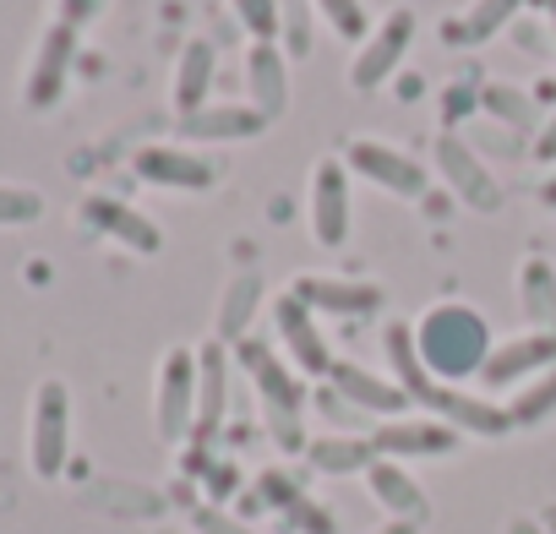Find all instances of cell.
<instances>
[{"label": "cell", "instance_id": "5b68a950", "mask_svg": "<svg viewBox=\"0 0 556 534\" xmlns=\"http://www.w3.org/2000/svg\"><path fill=\"white\" fill-rule=\"evenodd\" d=\"M72 453V393L66 382H39L34 393V425H28V458L39 480H61Z\"/></svg>", "mask_w": 556, "mask_h": 534}, {"label": "cell", "instance_id": "7bdbcfd3", "mask_svg": "<svg viewBox=\"0 0 556 534\" xmlns=\"http://www.w3.org/2000/svg\"><path fill=\"white\" fill-rule=\"evenodd\" d=\"M382 534H415V523H388Z\"/></svg>", "mask_w": 556, "mask_h": 534}, {"label": "cell", "instance_id": "ab89813d", "mask_svg": "<svg viewBox=\"0 0 556 534\" xmlns=\"http://www.w3.org/2000/svg\"><path fill=\"white\" fill-rule=\"evenodd\" d=\"M534 158H545V164H556V115L545 120V131L534 137Z\"/></svg>", "mask_w": 556, "mask_h": 534}, {"label": "cell", "instance_id": "6da1fadb", "mask_svg": "<svg viewBox=\"0 0 556 534\" xmlns=\"http://www.w3.org/2000/svg\"><path fill=\"white\" fill-rule=\"evenodd\" d=\"M415 344H420L426 371H431L442 387H458V382L480 377L485 360H491V349H496L485 317H480L475 306H458V301L431 306V312L415 322Z\"/></svg>", "mask_w": 556, "mask_h": 534}, {"label": "cell", "instance_id": "ba28073f", "mask_svg": "<svg viewBox=\"0 0 556 534\" xmlns=\"http://www.w3.org/2000/svg\"><path fill=\"white\" fill-rule=\"evenodd\" d=\"M312 234L317 245H344L355 229V196H350V164L344 158H323L312 169Z\"/></svg>", "mask_w": 556, "mask_h": 534}, {"label": "cell", "instance_id": "44dd1931", "mask_svg": "<svg viewBox=\"0 0 556 534\" xmlns=\"http://www.w3.org/2000/svg\"><path fill=\"white\" fill-rule=\"evenodd\" d=\"M83 224L104 229L110 240H121V245H131V251H142V256H153V251L164 245L159 224H148L142 213H131V207L115 202V196H88V202H83Z\"/></svg>", "mask_w": 556, "mask_h": 534}, {"label": "cell", "instance_id": "f546056e", "mask_svg": "<svg viewBox=\"0 0 556 534\" xmlns=\"http://www.w3.org/2000/svg\"><path fill=\"white\" fill-rule=\"evenodd\" d=\"M518 7L523 0H475V7L464 12V28H458V39H491V34H502L513 17H518Z\"/></svg>", "mask_w": 556, "mask_h": 534}, {"label": "cell", "instance_id": "ee69618b", "mask_svg": "<svg viewBox=\"0 0 556 534\" xmlns=\"http://www.w3.org/2000/svg\"><path fill=\"white\" fill-rule=\"evenodd\" d=\"M545 17H551V39H556V0H545Z\"/></svg>", "mask_w": 556, "mask_h": 534}, {"label": "cell", "instance_id": "74e56055", "mask_svg": "<svg viewBox=\"0 0 556 534\" xmlns=\"http://www.w3.org/2000/svg\"><path fill=\"white\" fill-rule=\"evenodd\" d=\"M202 480H207V496H213V501H224V496L235 491V480H240V474H235V463H207V474H202Z\"/></svg>", "mask_w": 556, "mask_h": 534}, {"label": "cell", "instance_id": "8fae6325", "mask_svg": "<svg viewBox=\"0 0 556 534\" xmlns=\"http://www.w3.org/2000/svg\"><path fill=\"white\" fill-rule=\"evenodd\" d=\"M551 366H556V333L529 328V333H518V339H507V344H496V349H491V360H485L480 382H485L491 393H507V387L534 382V377H540V371H551Z\"/></svg>", "mask_w": 556, "mask_h": 534}, {"label": "cell", "instance_id": "9a60e30c", "mask_svg": "<svg viewBox=\"0 0 556 534\" xmlns=\"http://www.w3.org/2000/svg\"><path fill=\"white\" fill-rule=\"evenodd\" d=\"M72 61H77V28L55 23V28L39 39V50H34V72H28V88H23L28 110H50V104L66 93Z\"/></svg>", "mask_w": 556, "mask_h": 534}, {"label": "cell", "instance_id": "f1b7e54d", "mask_svg": "<svg viewBox=\"0 0 556 534\" xmlns=\"http://www.w3.org/2000/svg\"><path fill=\"white\" fill-rule=\"evenodd\" d=\"M306 491H301V480L295 474H285V469H262L256 474V485L245 491V512H290L295 501H301Z\"/></svg>", "mask_w": 556, "mask_h": 534}, {"label": "cell", "instance_id": "d6986e66", "mask_svg": "<svg viewBox=\"0 0 556 534\" xmlns=\"http://www.w3.org/2000/svg\"><path fill=\"white\" fill-rule=\"evenodd\" d=\"M262 126H267V115H256L251 104H202V110L180 115L186 142H245Z\"/></svg>", "mask_w": 556, "mask_h": 534}, {"label": "cell", "instance_id": "3957f363", "mask_svg": "<svg viewBox=\"0 0 556 534\" xmlns=\"http://www.w3.org/2000/svg\"><path fill=\"white\" fill-rule=\"evenodd\" d=\"M153 431L159 442L180 447L197 431V349H169L159 360V393H153Z\"/></svg>", "mask_w": 556, "mask_h": 534}, {"label": "cell", "instance_id": "9c48e42d", "mask_svg": "<svg viewBox=\"0 0 556 534\" xmlns=\"http://www.w3.org/2000/svg\"><path fill=\"white\" fill-rule=\"evenodd\" d=\"M267 312H273L278 344H285V355H290V366H295L301 377H328V371H333V349H328V339H323L312 306H301L295 295H278Z\"/></svg>", "mask_w": 556, "mask_h": 534}, {"label": "cell", "instance_id": "603a6c76", "mask_svg": "<svg viewBox=\"0 0 556 534\" xmlns=\"http://www.w3.org/2000/svg\"><path fill=\"white\" fill-rule=\"evenodd\" d=\"M382 355H388V366H393V382H399L415 404H426V398H431V387H437V377H431V371H426V360H420L415 322H388V333H382Z\"/></svg>", "mask_w": 556, "mask_h": 534}, {"label": "cell", "instance_id": "7c38bea8", "mask_svg": "<svg viewBox=\"0 0 556 534\" xmlns=\"http://www.w3.org/2000/svg\"><path fill=\"white\" fill-rule=\"evenodd\" d=\"M131 169H137V180H148V186H169V191H207V186L218 180V164H213L207 153L186 148V142L142 148V153L131 158Z\"/></svg>", "mask_w": 556, "mask_h": 534}, {"label": "cell", "instance_id": "ac0fdd59", "mask_svg": "<svg viewBox=\"0 0 556 534\" xmlns=\"http://www.w3.org/2000/svg\"><path fill=\"white\" fill-rule=\"evenodd\" d=\"M245 88H251V110L278 120L290 110V55L278 44H251L245 50Z\"/></svg>", "mask_w": 556, "mask_h": 534}, {"label": "cell", "instance_id": "b9f144b4", "mask_svg": "<svg viewBox=\"0 0 556 534\" xmlns=\"http://www.w3.org/2000/svg\"><path fill=\"white\" fill-rule=\"evenodd\" d=\"M540 202H545V207H556V175H551V180L540 186Z\"/></svg>", "mask_w": 556, "mask_h": 534}, {"label": "cell", "instance_id": "e0dca14e", "mask_svg": "<svg viewBox=\"0 0 556 534\" xmlns=\"http://www.w3.org/2000/svg\"><path fill=\"white\" fill-rule=\"evenodd\" d=\"M290 295H295L301 306H312V312H333V317H371V312H382V290L366 284V279L306 274V279H295Z\"/></svg>", "mask_w": 556, "mask_h": 534}, {"label": "cell", "instance_id": "83f0119b", "mask_svg": "<svg viewBox=\"0 0 556 534\" xmlns=\"http://www.w3.org/2000/svg\"><path fill=\"white\" fill-rule=\"evenodd\" d=\"M312 17H317L312 0H278V50L290 61L312 55Z\"/></svg>", "mask_w": 556, "mask_h": 534}, {"label": "cell", "instance_id": "7a4b0ae2", "mask_svg": "<svg viewBox=\"0 0 556 534\" xmlns=\"http://www.w3.org/2000/svg\"><path fill=\"white\" fill-rule=\"evenodd\" d=\"M235 366L251 377L273 442L285 447V453H301V447H306V425H301V409H306V377H301L285 355H273L262 339H240V344H235Z\"/></svg>", "mask_w": 556, "mask_h": 534}, {"label": "cell", "instance_id": "8992f818", "mask_svg": "<svg viewBox=\"0 0 556 534\" xmlns=\"http://www.w3.org/2000/svg\"><path fill=\"white\" fill-rule=\"evenodd\" d=\"M344 164L355 169V175H366L371 186H388V196H426V186H431V175H426V164L415 158V153H404V148H393V142H377V137H355L350 148H344Z\"/></svg>", "mask_w": 556, "mask_h": 534}, {"label": "cell", "instance_id": "4316f807", "mask_svg": "<svg viewBox=\"0 0 556 534\" xmlns=\"http://www.w3.org/2000/svg\"><path fill=\"white\" fill-rule=\"evenodd\" d=\"M551 415H556V366H551V371H540L534 382H523V387L513 393V404H507V420H513V431L545 425Z\"/></svg>", "mask_w": 556, "mask_h": 534}, {"label": "cell", "instance_id": "836d02e7", "mask_svg": "<svg viewBox=\"0 0 556 534\" xmlns=\"http://www.w3.org/2000/svg\"><path fill=\"white\" fill-rule=\"evenodd\" d=\"M480 104H485L502 126H529V99H518L513 88H485Z\"/></svg>", "mask_w": 556, "mask_h": 534}, {"label": "cell", "instance_id": "60d3db41", "mask_svg": "<svg viewBox=\"0 0 556 534\" xmlns=\"http://www.w3.org/2000/svg\"><path fill=\"white\" fill-rule=\"evenodd\" d=\"M507 534H540V523H529V518H513V523H507Z\"/></svg>", "mask_w": 556, "mask_h": 534}, {"label": "cell", "instance_id": "484cf974", "mask_svg": "<svg viewBox=\"0 0 556 534\" xmlns=\"http://www.w3.org/2000/svg\"><path fill=\"white\" fill-rule=\"evenodd\" d=\"M256 306H262V279L256 274H240L229 290H224V306H218V328H213V339L218 344H240V339H251V317H256Z\"/></svg>", "mask_w": 556, "mask_h": 534}, {"label": "cell", "instance_id": "4fadbf2b", "mask_svg": "<svg viewBox=\"0 0 556 534\" xmlns=\"http://www.w3.org/2000/svg\"><path fill=\"white\" fill-rule=\"evenodd\" d=\"M328 387H333L344 404H355V409H366V415H382V420H404V409L415 404L393 377H377V371H366V366H355V360H333Z\"/></svg>", "mask_w": 556, "mask_h": 534}, {"label": "cell", "instance_id": "8d00e7d4", "mask_svg": "<svg viewBox=\"0 0 556 534\" xmlns=\"http://www.w3.org/2000/svg\"><path fill=\"white\" fill-rule=\"evenodd\" d=\"M475 104H480L475 82H458V88H447V93H442V120L453 126V120H464V115H469Z\"/></svg>", "mask_w": 556, "mask_h": 534}, {"label": "cell", "instance_id": "e575fe53", "mask_svg": "<svg viewBox=\"0 0 556 534\" xmlns=\"http://www.w3.org/2000/svg\"><path fill=\"white\" fill-rule=\"evenodd\" d=\"M197 534H256L245 518H235V512H224V507H197Z\"/></svg>", "mask_w": 556, "mask_h": 534}, {"label": "cell", "instance_id": "d6a6232c", "mask_svg": "<svg viewBox=\"0 0 556 534\" xmlns=\"http://www.w3.org/2000/svg\"><path fill=\"white\" fill-rule=\"evenodd\" d=\"M45 213V196L34 186H0V224H34Z\"/></svg>", "mask_w": 556, "mask_h": 534}, {"label": "cell", "instance_id": "52a82bcc", "mask_svg": "<svg viewBox=\"0 0 556 534\" xmlns=\"http://www.w3.org/2000/svg\"><path fill=\"white\" fill-rule=\"evenodd\" d=\"M431 164H437V175L447 180V191H453L464 207H475V213H496V207H502V186L491 180V169L480 164V153H475L464 137L442 131V137L431 142Z\"/></svg>", "mask_w": 556, "mask_h": 534}, {"label": "cell", "instance_id": "cb8c5ba5", "mask_svg": "<svg viewBox=\"0 0 556 534\" xmlns=\"http://www.w3.org/2000/svg\"><path fill=\"white\" fill-rule=\"evenodd\" d=\"M518 306H523L529 328L556 333V274H551L545 256H529V262L518 267Z\"/></svg>", "mask_w": 556, "mask_h": 534}, {"label": "cell", "instance_id": "30bf717a", "mask_svg": "<svg viewBox=\"0 0 556 534\" xmlns=\"http://www.w3.org/2000/svg\"><path fill=\"white\" fill-rule=\"evenodd\" d=\"M229 344L207 339L197 344V431H191V447H213V436L224 431V415H229Z\"/></svg>", "mask_w": 556, "mask_h": 534}, {"label": "cell", "instance_id": "f35d334b", "mask_svg": "<svg viewBox=\"0 0 556 534\" xmlns=\"http://www.w3.org/2000/svg\"><path fill=\"white\" fill-rule=\"evenodd\" d=\"M99 7H104V0H61V23L66 28H83V23L99 17Z\"/></svg>", "mask_w": 556, "mask_h": 534}, {"label": "cell", "instance_id": "2e32d148", "mask_svg": "<svg viewBox=\"0 0 556 534\" xmlns=\"http://www.w3.org/2000/svg\"><path fill=\"white\" fill-rule=\"evenodd\" d=\"M426 409H431L437 420H447L458 436H485V442H496V436H507V431H513V420H507V409H502V404L475 398V393H458V387H442V382L431 387Z\"/></svg>", "mask_w": 556, "mask_h": 534}, {"label": "cell", "instance_id": "1f68e13d", "mask_svg": "<svg viewBox=\"0 0 556 534\" xmlns=\"http://www.w3.org/2000/svg\"><path fill=\"white\" fill-rule=\"evenodd\" d=\"M312 7L323 12V23L339 34V39H366L377 23L366 17V7H361V0H312Z\"/></svg>", "mask_w": 556, "mask_h": 534}, {"label": "cell", "instance_id": "ffe728a7", "mask_svg": "<svg viewBox=\"0 0 556 534\" xmlns=\"http://www.w3.org/2000/svg\"><path fill=\"white\" fill-rule=\"evenodd\" d=\"M366 485L377 496V507L393 518V523H420L426 518V491L415 485V474L399 463V458H377L366 469Z\"/></svg>", "mask_w": 556, "mask_h": 534}, {"label": "cell", "instance_id": "d4e9b609", "mask_svg": "<svg viewBox=\"0 0 556 534\" xmlns=\"http://www.w3.org/2000/svg\"><path fill=\"white\" fill-rule=\"evenodd\" d=\"M306 458L317 474H366L377 463V447L371 436H312Z\"/></svg>", "mask_w": 556, "mask_h": 534}, {"label": "cell", "instance_id": "7402d4cb", "mask_svg": "<svg viewBox=\"0 0 556 534\" xmlns=\"http://www.w3.org/2000/svg\"><path fill=\"white\" fill-rule=\"evenodd\" d=\"M213 72H218L213 39H186V44H180V61H175V110H180V115H191V110L207 104Z\"/></svg>", "mask_w": 556, "mask_h": 534}, {"label": "cell", "instance_id": "5bb4252c", "mask_svg": "<svg viewBox=\"0 0 556 534\" xmlns=\"http://www.w3.org/2000/svg\"><path fill=\"white\" fill-rule=\"evenodd\" d=\"M371 447H377V458H447L458 447V431L437 415H426V420L404 415V420H382L371 431Z\"/></svg>", "mask_w": 556, "mask_h": 534}, {"label": "cell", "instance_id": "d590c367", "mask_svg": "<svg viewBox=\"0 0 556 534\" xmlns=\"http://www.w3.org/2000/svg\"><path fill=\"white\" fill-rule=\"evenodd\" d=\"M285 518L295 523V534H333V518H328V512H323L312 496H301V501H295Z\"/></svg>", "mask_w": 556, "mask_h": 534}, {"label": "cell", "instance_id": "4dcf8cb0", "mask_svg": "<svg viewBox=\"0 0 556 534\" xmlns=\"http://www.w3.org/2000/svg\"><path fill=\"white\" fill-rule=\"evenodd\" d=\"M229 12L251 34V44H278V0H229Z\"/></svg>", "mask_w": 556, "mask_h": 534}, {"label": "cell", "instance_id": "277c9868", "mask_svg": "<svg viewBox=\"0 0 556 534\" xmlns=\"http://www.w3.org/2000/svg\"><path fill=\"white\" fill-rule=\"evenodd\" d=\"M409 44H415V12H409V7H393V12L361 39V55H355V66H350V88H355V93L388 88L393 72L404 66Z\"/></svg>", "mask_w": 556, "mask_h": 534}]
</instances>
